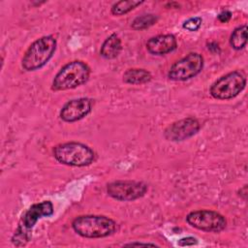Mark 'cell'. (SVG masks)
<instances>
[{
    "label": "cell",
    "instance_id": "7402d4cb",
    "mask_svg": "<svg viewBox=\"0 0 248 248\" xmlns=\"http://www.w3.org/2000/svg\"><path fill=\"white\" fill-rule=\"evenodd\" d=\"M238 196L240 197V198H242V199H246L247 198V194H248V191H247V185H244L243 187H241L240 189H239V191H238Z\"/></svg>",
    "mask_w": 248,
    "mask_h": 248
},
{
    "label": "cell",
    "instance_id": "6da1fadb",
    "mask_svg": "<svg viewBox=\"0 0 248 248\" xmlns=\"http://www.w3.org/2000/svg\"><path fill=\"white\" fill-rule=\"evenodd\" d=\"M54 207L50 201H42L30 205L20 216L17 226L11 237V242L16 247H23L32 238V232L36 223L43 217L53 214Z\"/></svg>",
    "mask_w": 248,
    "mask_h": 248
},
{
    "label": "cell",
    "instance_id": "9c48e42d",
    "mask_svg": "<svg viewBox=\"0 0 248 248\" xmlns=\"http://www.w3.org/2000/svg\"><path fill=\"white\" fill-rule=\"evenodd\" d=\"M148 191L144 182L135 180H115L107 185L108 195L120 202H133L142 198Z\"/></svg>",
    "mask_w": 248,
    "mask_h": 248
},
{
    "label": "cell",
    "instance_id": "5b68a950",
    "mask_svg": "<svg viewBox=\"0 0 248 248\" xmlns=\"http://www.w3.org/2000/svg\"><path fill=\"white\" fill-rule=\"evenodd\" d=\"M90 74V67L84 61H71L65 64L54 76L51 89L53 91H64L77 88L87 82Z\"/></svg>",
    "mask_w": 248,
    "mask_h": 248
},
{
    "label": "cell",
    "instance_id": "4fadbf2b",
    "mask_svg": "<svg viewBox=\"0 0 248 248\" xmlns=\"http://www.w3.org/2000/svg\"><path fill=\"white\" fill-rule=\"evenodd\" d=\"M122 50V42L119 36L115 33L109 35L102 44L100 48V54L102 57L108 60L116 58Z\"/></svg>",
    "mask_w": 248,
    "mask_h": 248
},
{
    "label": "cell",
    "instance_id": "3957f363",
    "mask_svg": "<svg viewBox=\"0 0 248 248\" xmlns=\"http://www.w3.org/2000/svg\"><path fill=\"white\" fill-rule=\"evenodd\" d=\"M54 159L69 167H86L96 160L95 151L78 141H67L55 145L52 149Z\"/></svg>",
    "mask_w": 248,
    "mask_h": 248
},
{
    "label": "cell",
    "instance_id": "ba28073f",
    "mask_svg": "<svg viewBox=\"0 0 248 248\" xmlns=\"http://www.w3.org/2000/svg\"><path fill=\"white\" fill-rule=\"evenodd\" d=\"M186 222L191 227L207 232H220L227 227L225 216L209 209L191 211L186 216Z\"/></svg>",
    "mask_w": 248,
    "mask_h": 248
},
{
    "label": "cell",
    "instance_id": "8fae6325",
    "mask_svg": "<svg viewBox=\"0 0 248 248\" xmlns=\"http://www.w3.org/2000/svg\"><path fill=\"white\" fill-rule=\"evenodd\" d=\"M93 100L87 97L73 99L64 104L59 112V117L67 123L77 122L86 117L92 110Z\"/></svg>",
    "mask_w": 248,
    "mask_h": 248
},
{
    "label": "cell",
    "instance_id": "5bb4252c",
    "mask_svg": "<svg viewBox=\"0 0 248 248\" xmlns=\"http://www.w3.org/2000/svg\"><path fill=\"white\" fill-rule=\"evenodd\" d=\"M122 79L127 84L140 85L149 82L152 79V75L143 68H130L124 72Z\"/></svg>",
    "mask_w": 248,
    "mask_h": 248
},
{
    "label": "cell",
    "instance_id": "30bf717a",
    "mask_svg": "<svg viewBox=\"0 0 248 248\" xmlns=\"http://www.w3.org/2000/svg\"><path fill=\"white\" fill-rule=\"evenodd\" d=\"M200 129L201 124L199 120L195 117L189 116L170 124L166 128L164 136L170 141H182L196 135Z\"/></svg>",
    "mask_w": 248,
    "mask_h": 248
},
{
    "label": "cell",
    "instance_id": "8992f818",
    "mask_svg": "<svg viewBox=\"0 0 248 248\" xmlns=\"http://www.w3.org/2000/svg\"><path fill=\"white\" fill-rule=\"evenodd\" d=\"M246 86V77L240 71H232L218 78L209 87V94L217 100L235 98Z\"/></svg>",
    "mask_w": 248,
    "mask_h": 248
},
{
    "label": "cell",
    "instance_id": "277c9868",
    "mask_svg": "<svg viewBox=\"0 0 248 248\" xmlns=\"http://www.w3.org/2000/svg\"><path fill=\"white\" fill-rule=\"evenodd\" d=\"M57 41L51 35L35 40L21 58V67L27 72L37 71L47 64L56 50Z\"/></svg>",
    "mask_w": 248,
    "mask_h": 248
},
{
    "label": "cell",
    "instance_id": "52a82bcc",
    "mask_svg": "<svg viewBox=\"0 0 248 248\" xmlns=\"http://www.w3.org/2000/svg\"><path fill=\"white\" fill-rule=\"evenodd\" d=\"M203 64L204 60L201 53L190 52L170 66L168 72V78L174 81L191 79L202 72Z\"/></svg>",
    "mask_w": 248,
    "mask_h": 248
},
{
    "label": "cell",
    "instance_id": "ac0fdd59",
    "mask_svg": "<svg viewBox=\"0 0 248 248\" xmlns=\"http://www.w3.org/2000/svg\"><path fill=\"white\" fill-rule=\"evenodd\" d=\"M202 23V18L201 16H194L185 20L182 24V27L190 32H195L201 28Z\"/></svg>",
    "mask_w": 248,
    "mask_h": 248
},
{
    "label": "cell",
    "instance_id": "d6986e66",
    "mask_svg": "<svg viewBox=\"0 0 248 248\" xmlns=\"http://www.w3.org/2000/svg\"><path fill=\"white\" fill-rule=\"evenodd\" d=\"M198 243V240L197 238L193 237V236H186V237H183L181 239L178 240V245L179 246H192V245H195Z\"/></svg>",
    "mask_w": 248,
    "mask_h": 248
},
{
    "label": "cell",
    "instance_id": "7a4b0ae2",
    "mask_svg": "<svg viewBox=\"0 0 248 248\" xmlns=\"http://www.w3.org/2000/svg\"><path fill=\"white\" fill-rule=\"evenodd\" d=\"M76 233L85 238H103L116 232V222L105 215H79L72 221Z\"/></svg>",
    "mask_w": 248,
    "mask_h": 248
},
{
    "label": "cell",
    "instance_id": "7c38bea8",
    "mask_svg": "<svg viewBox=\"0 0 248 248\" xmlns=\"http://www.w3.org/2000/svg\"><path fill=\"white\" fill-rule=\"evenodd\" d=\"M146 49L153 55H165L177 47V41L172 34H160L146 42Z\"/></svg>",
    "mask_w": 248,
    "mask_h": 248
},
{
    "label": "cell",
    "instance_id": "ffe728a7",
    "mask_svg": "<svg viewBox=\"0 0 248 248\" xmlns=\"http://www.w3.org/2000/svg\"><path fill=\"white\" fill-rule=\"evenodd\" d=\"M231 18H232V13L230 11H223L218 15V20L222 23H226L230 21Z\"/></svg>",
    "mask_w": 248,
    "mask_h": 248
},
{
    "label": "cell",
    "instance_id": "e0dca14e",
    "mask_svg": "<svg viewBox=\"0 0 248 248\" xmlns=\"http://www.w3.org/2000/svg\"><path fill=\"white\" fill-rule=\"evenodd\" d=\"M157 20L158 17L156 15L144 14L135 17L134 20L131 22V27L134 30H143L154 25L157 22Z\"/></svg>",
    "mask_w": 248,
    "mask_h": 248
},
{
    "label": "cell",
    "instance_id": "9a60e30c",
    "mask_svg": "<svg viewBox=\"0 0 248 248\" xmlns=\"http://www.w3.org/2000/svg\"><path fill=\"white\" fill-rule=\"evenodd\" d=\"M230 45L235 50L244 48L247 45V24L236 27L230 37Z\"/></svg>",
    "mask_w": 248,
    "mask_h": 248
},
{
    "label": "cell",
    "instance_id": "2e32d148",
    "mask_svg": "<svg viewBox=\"0 0 248 248\" xmlns=\"http://www.w3.org/2000/svg\"><path fill=\"white\" fill-rule=\"evenodd\" d=\"M144 1H137V0H121L118 2H115L111 8L110 13L113 16H123L128 14L129 12L135 10L137 7L141 5Z\"/></svg>",
    "mask_w": 248,
    "mask_h": 248
},
{
    "label": "cell",
    "instance_id": "44dd1931",
    "mask_svg": "<svg viewBox=\"0 0 248 248\" xmlns=\"http://www.w3.org/2000/svg\"><path fill=\"white\" fill-rule=\"evenodd\" d=\"M124 246H153V247H159V245L151 242H131V243H126Z\"/></svg>",
    "mask_w": 248,
    "mask_h": 248
}]
</instances>
